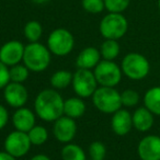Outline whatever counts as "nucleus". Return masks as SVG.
I'll return each mask as SVG.
<instances>
[{"instance_id":"1","label":"nucleus","mask_w":160,"mask_h":160,"mask_svg":"<svg viewBox=\"0 0 160 160\" xmlns=\"http://www.w3.org/2000/svg\"><path fill=\"white\" fill-rule=\"evenodd\" d=\"M64 102L62 94L55 89L42 90L34 100L36 116L45 122H55L64 115Z\"/></svg>"},{"instance_id":"2","label":"nucleus","mask_w":160,"mask_h":160,"mask_svg":"<svg viewBox=\"0 0 160 160\" xmlns=\"http://www.w3.org/2000/svg\"><path fill=\"white\" fill-rule=\"evenodd\" d=\"M52 60V53L48 47L40 42L29 43L25 45L23 54V64L30 71L41 72L48 68Z\"/></svg>"},{"instance_id":"3","label":"nucleus","mask_w":160,"mask_h":160,"mask_svg":"<svg viewBox=\"0 0 160 160\" xmlns=\"http://www.w3.org/2000/svg\"><path fill=\"white\" fill-rule=\"evenodd\" d=\"M92 103L97 110L105 114H113L122 109L121 93L114 87H98L92 94Z\"/></svg>"},{"instance_id":"4","label":"nucleus","mask_w":160,"mask_h":160,"mask_svg":"<svg viewBox=\"0 0 160 160\" xmlns=\"http://www.w3.org/2000/svg\"><path fill=\"white\" fill-rule=\"evenodd\" d=\"M128 21L122 13L109 12L102 18L99 25V31L105 40L118 41L126 34Z\"/></svg>"},{"instance_id":"5","label":"nucleus","mask_w":160,"mask_h":160,"mask_svg":"<svg viewBox=\"0 0 160 160\" xmlns=\"http://www.w3.org/2000/svg\"><path fill=\"white\" fill-rule=\"evenodd\" d=\"M123 75L132 80H142L149 75L150 64L142 54L128 53L124 56L121 65Z\"/></svg>"},{"instance_id":"6","label":"nucleus","mask_w":160,"mask_h":160,"mask_svg":"<svg viewBox=\"0 0 160 160\" xmlns=\"http://www.w3.org/2000/svg\"><path fill=\"white\" fill-rule=\"evenodd\" d=\"M93 73L101 87H114L115 88L122 80V69L114 60H100Z\"/></svg>"},{"instance_id":"7","label":"nucleus","mask_w":160,"mask_h":160,"mask_svg":"<svg viewBox=\"0 0 160 160\" xmlns=\"http://www.w3.org/2000/svg\"><path fill=\"white\" fill-rule=\"evenodd\" d=\"M75 46V38L71 32L64 28H58L51 32L47 38V47L55 56H66Z\"/></svg>"},{"instance_id":"8","label":"nucleus","mask_w":160,"mask_h":160,"mask_svg":"<svg viewBox=\"0 0 160 160\" xmlns=\"http://www.w3.org/2000/svg\"><path fill=\"white\" fill-rule=\"evenodd\" d=\"M71 86L76 96L79 98H90L98 88V81L96 79L93 71L90 69L78 68L72 73Z\"/></svg>"},{"instance_id":"9","label":"nucleus","mask_w":160,"mask_h":160,"mask_svg":"<svg viewBox=\"0 0 160 160\" xmlns=\"http://www.w3.org/2000/svg\"><path fill=\"white\" fill-rule=\"evenodd\" d=\"M31 146L32 144L28 133L17 131V129L11 132L6 137L5 142H3L5 150L16 157L17 159L27 155L31 149Z\"/></svg>"},{"instance_id":"10","label":"nucleus","mask_w":160,"mask_h":160,"mask_svg":"<svg viewBox=\"0 0 160 160\" xmlns=\"http://www.w3.org/2000/svg\"><path fill=\"white\" fill-rule=\"evenodd\" d=\"M3 99L9 107L19 109L25 105L29 99V92L23 83L10 81L3 89Z\"/></svg>"},{"instance_id":"11","label":"nucleus","mask_w":160,"mask_h":160,"mask_svg":"<svg viewBox=\"0 0 160 160\" xmlns=\"http://www.w3.org/2000/svg\"><path fill=\"white\" fill-rule=\"evenodd\" d=\"M53 134L59 142H64V144L71 142V140L75 138L76 134H77L76 120L66 115L60 116L58 120L54 122Z\"/></svg>"},{"instance_id":"12","label":"nucleus","mask_w":160,"mask_h":160,"mask_svg":"<svg viewBox=\"0 0 160 160\" xmlns=\"http://www.w3.org/2000/svg\"><path fill=\"white\" fill-rule=\"evenodd\" d=\"M25 46L20 41H9L0 47V62L8 67L20 64L23 59Z\"/></svg>"},{"instance_id":"13","label":"nucleus","mask_w":160,"mask_h":160,"mask_svg":"<svg viewBox=\"0 0 160 160\" xmlns=\"http://www.w3.org/2000/svg\"><path fill=\"white\" fill-rule=\"evenodd\" d=\"M137 153L140 160H160V136L142 137L138 142Z\"/></svg>"},{"instance_id":"14","label":"nucleus","mask_w":160,"mask_h":160,"mask_svg":"<svg viewBox=\"0 0 160 160\" xmlns=\"http://www.w3.org/2000/svg\"><path fill=\"white\" fill-rule=\"evenodd\" d=\"M112 131L118 136H125L133 128V118L126 109H120L112 114Z\"/></svg>"},{"instance_id":"15","label":"nucleus","mask_w":160,"mask_h":160,"mask_svg":"<svg viewBox=\"0 0 160 160\" xmlns=\"http://www.w3.org/2000/svg\"><path fill=\"white\" fill-rule=\"evenodd\" d=\"M35 116L36 114L32 110L24 107L19 108L12 115V124L17 131L28 133L32 127L35 126Z\"/></svg>"},{"instance_id":"16","label":"nucleus","mask_w":160,"mask_h":160,"mask_svg":"<svg viewBox=\"0 0 160 160\" xmlns=\"http://www.w3.org/2000/svg\"><path fill=\"white\" fill-rule=\"evenodd\" d=\"M132 118H133V127L142 133L151 129L155 123V115L146 107H140L136 109L132 114Z\"/></svg>"},{"instance_id":"17","label":"nucleus","mask_w":160,"mask_h":160,"mask_svg":"<svg viewBox=\"0 0 160 160\" xmlns=\"http://www.w3.org/2000/svg\"><path fill=\"white\" fill-rule=\"evenodd\" d=\"M101 60L100 51L96 47H86L80 52L76 59V65L81 69H94Z\"/></svg>"},{"instance_id":"18","label":"nucleus","mask_w":160,"mask_h":160,"mask_svg":"<svg viewBox=\"0 0 160 160\" xmlns=\"http://www.w3.org/2000/svg\"><path fill=\"white\" fill-rule=\"evenodd\" d=\"M86 110H87V107H86L85 101L82 100V98H79V97L69 98L64 102V115L73 118V120H77V118L83 116Z\"/></svg>"},{"instance_id":"19","label":"nucleus","mask_w":160,"mask_h":160,"mask_svg":"<svg viewBox=\"0 0 160 160\" xmlns=\"http://www.w3.org/2000/svg\"><path fill=\"white\" fill-rule=\"evenodd\" d=\"M144 107H146L153 115L160 116V86L147 90L144 96Z\"/></svg>"},{"instance_id":"20","label":"nucleus","mask_w":160,"mask_h":160,"mask_svg":"<svg viewBox=\"0 0 160 160\" xmlns=\"http://www.w3.org/2000/svg\"><path fill=\"white\" fill-rule=\"evenodd\" d=\"M49 81H51V86L53 87V89L55 90L65 89L69 85H71L72 73L68 70H65V69H60V70L55 71L52 75Z\"/></svg>"},{"instance_id":"21","label":"nucleus","mask_w":160,"mask_h":160,"mask_svg":"<svg viewBox=\"0 0 160 160\" xmlns=\"http://www.w3.org/2000/svg\"><path fill=\"white\" fill-rule=\"evenodd\" d=\"M62 160H86L87 156L86 152L80 146L76 144H71L68 142L62 148V152H60Z\"/></svg>"},{"instance_id":"22","label":"nucleus","mask_w":160,"mask_h":160,"mask_svg":"<svg viewBox=\"0 0 160 160\" xmlns=\"http://www.w3.org/2000/svg\"><path fill=\"white\" fill-rule=\"evenodd\" d=\"M101 57L105 60H114L120 55L121 47L116 40H105L100 47Z\"/></svg>"},{"instance_id":"23","label":"nucleus","mask_w":160,"mask_h":160,"mask_svg":"<svg viewBox=\"0 0 160 160\" xmlns=\"http://www.w3.org/2000/svg\"><path fill=\"white\" fill-rule=\"evenodd\" d=\"M23 33H24L25 38L30 43L38 42L43 35V27L38 21H29L28 23H25Z\"/></svg>"},{"instance_id":"24","label":"nucleus","mask_w":160,"mask_h":160,"mask_svg":"<svg viewBox=\"0 0 160 160\" xmlns=\"http://www.w3.org/2000/svg\"><path fill=\"white\" fill-rule=\"evenodd\" d=\"M28 135L31 140V144L34 146H42L48 139V131L42 125H35L29 132Z\"/></svg>"},{"instance_id":"25","label":"nucleus","mask_w":160,"mask_h":160,"mask_svg":"<svg viewBox=\"0 0 160 160\" xmlns=\"http://www.w3.org/2000/svg\"><path fill=\"white\" fill-rule=\"evenodd\" d=\"M10 72V81L11 82L23 83L29 78L30 70L24 64H17L14 66L9 67Z\"/></svg>"},{"instance_id":"26","label":"nucleus","mask_w":160,"mask_h":160,"mask_svg":"<svg viewBox=\"0 0 160 160\" xmlns=\"http://www.w3.org/2000/svg\"><path fill=\"white\" fill-rule=\"evenodd\" d=\"M121 100L122 105L125 108H133L139 103L140 96L136 90L134 89H126L121 93Z\"/></svg>"},{"instance_id":"27","label":"nucleus","mask_w":160,"mask_h":160,"mask_svg":"<svg viewBox=\"0 0 160 160\" xmlns=\"http://www.w3.org/2000/svg\"><path fill=\"white\" fill-rule=\"evenodd\" d=\"M131 0H104L105 9L113 13H122L128 8Z\"/></svg>"},{"instance_id":"28","label":"nucleus","mask_w":160,"mask_h":160,"mask_svg":"<svg viewBox=\"0 0 160 160\" xmlns=\"http://www.w3.org/2000/svg\"><path fill=\"white\" fill-rule=\"evenodd\" d=\"M107 148L102 142H92L89 146V156L91 160H104Z\"/></svg>"},{"instance_id":"29","label":"nucleus","mask_w":160,"mask_h":160,"mask_svg":"<svg viewBox=\"0 0 160 160\" xmlns=\"http://www.w3.org/2000/svg\"><path fill=\"white\" fill-rule=\"evenodd\" d=\"M83 10L91 14L101 13L105 9L104 0H82L81 1Z\"/></svg>"},{"instance_id":"30","label":"nucleus","mask_w":160,"mask_h":160,"mask_svg":"<svg viewBox=\"0 0 160 160\" xmlns=\"http://www.w3.org/2000/svg\"><path fill=\"white\" fill-rule=\"evenodd\" d=\"M10 82L9 67L0 62V89H5V87Z\"/></svg>"},{"instance_id":"31","label":"nucleus","mask_w":160,"mask_h":160,"mask_svg":"<svg viewBox=\"0 0 160 160\" xmlns=\"http://www.w3.org/2000/svg\"><path fill=\"white\" fill-rule=\"evenodd\" d=\"M8 121H9V112L6 107L0 104V131L5 128L6 125L8 124Z\"/></svg>"},{"instance_id":"32","label":"nucleus","mask_w":160,"mask_h":160,"mask_svg":"<svg viewBox=\"0 0 160 160\" xmlns=\"http://www.w3.org/2000/svg\"><path fill=\"white\" fill-rule=\"evenodd\" d=\"M0 160H17V158L13 157L12 155H10L6 150H3L0 151Z\"/></svg>"},{"instance_id":"33","label":"nucleus","mask_w":160,"mask_h":160,"mask_svg":"<svg viewBox=\"0 0 160 160\" xmlns=\"http://www.w3.org/2000/svg\"><path fill=\"white\" fill-rule=\"evenodd\" d=\"M30 160H52L48 156L43 155V153H38V155H35L31 158Z\"/></svg>"},{"instance_id":"34","label":"nucleus","mask_w":160,"mask_h":160,"mask_svg":"<svg viewBox=\"0 0 160 160\" xmlns=\"http://www.w3.org/2000/svg\"><path fill=\"white\" fill-rule=\"evenodd\" d=\"M34 3H36V5H43V3H46L48 2L49 0H32Z\"/></svg>"},{"instance_id":"35","label":"nucleus","mask_w":160,"mask_h":160,"mask_svg":"<svg viewBox=\"0 0 160 160\" xmlns=\"http://www.w3.org/2000/svg\"><path fill=\"white\" fill-rule=\"evenodd\" d=\"M158 9H159V11H160V0H158Z\"/></svg>"},{"instance_id":"36","label":"nucleus","mask_w":160,"mask_h":160,"mask_svg":"<svg viewBox=\"0 0 160 160\" xmlns=\"http://www.w3.org/2000/svg\"><path fill=\"white\" fill-rule=\"evenodd\" d=\"M159 136H160V128H159Z\"/></svg>"}]
</instances>
